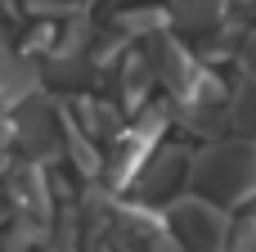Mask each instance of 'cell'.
<instances>
[{
	"mask_svg": "<svg viewBox=\"0 0 256 252\" xmlns=\"http://www.w3.org/2000/svg\"><path fill=\"white\" fill-rule=\"evenodd\" d=\"M230 0H171V18L184 23V27H212L220 23Z\"/></svg>",
	"mask_w": 256,
	"mask_h": 252,
	"instance_id": "7",
	"label": "cell"
},
{
	"mask_svg": "<svg viewBox=\"0 0 256 252\" xmlns=\"http://www.w3.org/2000/svg\"><path fill=\"white\" fill-rule=\"evenodd\" d=\"M148 252H184V243L171 234V230H162V234H153V243H148Z\"/></svg>",
	"mask_w": 256,
	"mask_h": 252,
	"instance_id": "13",
	"label": "cell"
},
{
	"mask_svg": "<svg viewBox=\"0 0 256 252\" xmlns=\"http://www.w3.org/2000/svg\"><path fill=\"white\" fill-rule=\"evenodd\" d=\"M166 230L184 243V252H225L230 216L212 198H176L166 207Z\"/></svg>",
	"mask_w": 256,
	"mask_h": 252,
	"instance_id": "2",
	"label": "cell"
},
{
	"mask_svg": "<svg viewBox=\"0 0 256 252\" xmlns=\"http://www.w3.org/2000/svg\"><path fill=\"white\" fill-rule=\"evenodd\" d=\"M230 252H256V216H243L230 225V239H225Z\"/></svg>",
	"mask_w": 256,
	"mask_h": 252,
	"instance_id": "11",
	"label": "cell"
},
{
	"mask_svg": "<svg viewBox=\"0 0 256 252\" xmlns=\"http://www.w3.org/2000/svg\"><path fill=\"white\" fill-rule=\"evenodd\" d=\"M194 189L212 203H243L256 194V140H212L198 158H189Z\"/></svg>",
	"mask_w": 256,
	"mask_h": 252,
	"instance_id": "1",
	"label": "cell"
},
{
	"mask_svg": "<svg viewBox=\"0 0 256 252\" xmlns=\"http://www.w3.org/2000/svg\"><path fill=\"white\" fill-rule=\"evenodd\" d=\"M14 135L22 140V149H27L32 162H50L63 149V117H54L50 108H40V99H32V108L18 117V131Z\"/></svg>",
	"mask_w": 256,
	"mask_h": 252,
	"instance_id": "4",
	"label": "cell"
},
{
	"mask_svg": "<svg viewBox=\"0 0 256 252\" xmlns=\"http://www.w3.org/2000/svg\"><path fill=\"white\" fill-rule=\"evenodd\" d=\"M144 59H148L153 77H158V81H166L176 95L194 90V81L202 77V72H198V63H194V54H189V50H184V45H180L166 27L148 36V54H144Z\"/></svg>",
	"mask_w": 256,
	"mask_h": 252,
	"instance_id": "3",
	"label": "cell"
},
{
	"mask_svg": "<svg viewBox=\"0 0 256 252\" xmlns=\"http://www.w3.org/2000/svg\"><path fill=\"white\" fill-rule=\"evenodd\" d=\"M9 189L18 194L22 212H36V207L45 203V180H40V171H36V167H18V171H14V180H9Z\"/></svg>",
	"mask_w": 256,
	"mask_h": 252,
	"instance_id": "9",
	"label": "cell"
},
{
	"mask_svg": "<svg viewBox=\"0 0 256 252\" xmlns=\"http://www.w3.org/2000/svg\"><path fill=\"white\" fill-rule=\"evenodd\" d=\"M162 27H166V14H153V9H126V14H117V32H126V36H153Z\"/></svg>",
	"mask_w": 256,
	"mask_h": 252,
	"instance_id": "10",
	"label": "cell"
},
{
	"mask_svg": "<svg viewBox=\"0 0 256 252\" xmlns=\"http://www.w3.org/2000/svg\"><path fill=\"white\" fill-rule=\"evenodd\" d=\"M189 171V153L184 149H148V158L140 162V194L144 198H162V194H171L176 185H180V176Z\"/></svg>",
	"mask_w": 256,
	"mask_h": 252,
	"instance_id": "5",
	"label": "cell"
},
{
	"mask_svg": "<svg viewBox=\"0 0 256 252\" xmlns=\"http://www.w3.org/2000/svg\"><path fill=\"white\" fill-rule=\"evenodd\" d=\"M238 63L248 68V77H256V27L243 36V45H238Z\"/></svg>",
	"mask_w": 256,
	"mask_h": 252,
	"instance_id": "12",
	"label": "cell"
},
{
	"mask_svg": "<svg viewBox=\"0 0 256 252\" xmlns=\"http://www.w3.org/2000/svg\"><path fill=\"white\" fill-rule=\"evenodd\" d=\"M225 122L243 135V140H256V86H238L234 90V99H230V108H225Z\"/></svg>",
	"mask_w": 256,
	"mask_h": 252,
	"instance_id": "6",
	"label": "cell"
},
{
	"mask_svg": "<svg viewBox=\"0 0 256 252\" xmlns=\"http://www.w3.org/2000/svg\"><path fill=\"white\" fill-rule=\"evenodd\" d=\"M148 81H153V68L144 54H130L126 68H122V95H126V108H140V99L148 95Z\"/></svg>",
	"mask_w": 256,
	"mask_h": 252,
	"instance_id": "8",
	"label": "cell"
}]
</instances>
